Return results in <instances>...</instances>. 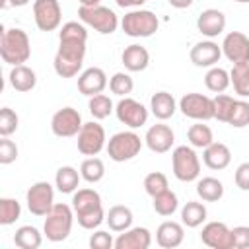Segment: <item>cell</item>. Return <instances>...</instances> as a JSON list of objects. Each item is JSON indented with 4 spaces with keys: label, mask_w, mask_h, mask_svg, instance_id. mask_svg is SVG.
<instances>
[{
    "label": "cell",
    "mask_w": 249,
    "mask_h": 249,
    "mask_svg": "<svg viewBox=\"0 0 249 249\" xmlns=\"http://www.w3.org/2000/svg\"><path fill=\"white\" fill-rule=\"evenodd\" d=\"M144 189L150 196H156L163 191L169 189V183H167V177L161 173V171H152L144 177Z\"/></svg>",
    "instance_id": "42"
},
{
    "label": "cell",
    "mask_w": 249,
    "mask_h": 249,
    "mask_svg": "<svg viewBox=\"0 0 249 249\" xmlns=\"http://www.w3.org/2000/svg\"><path fill=\"white\" fill-rule=\"evenodd\" d=\"M171 165L173 175L183 183L195 181L200 175V160L191 146H177L171 154Z\"/></svg>",
    "instance_id": "5"
},
{
    "label": "cell",
    "mask_w": 249,
    "mask_h": 249,
    "mask_svg": "<svg viewBox=\"0 0 249 249\" xmlns=\"http://www.w3.org/2000/svg\"><path fill=\"white\" fill-rule=\"evenodd\" d=\"M25 202L31 214L35 216H47L51 208L54 206V189L47 181L33 183L25 193Z\"/></svg>",
    "instance_id": "7"
},
{
    "label": "cell",
    "mask_w": 249,
    "mask_h": 249,
    "mask_svg": "<svg viewBox=\"0 0 249 249\" xmlns=\"http://www.w3.org/2000/svg\"><path fill=\"white\" fill-rule=\"evenodd\" d=\"M33 18L35 25L41 31H54L60 25L62 10L58 0H35L33 2Z\"/></svg>",
    "instance_id": "11"
},
{
    "label": "cell",
    "mask_w": 249,
    "mask_h": 249,
    "mask_svg": "<svg viewBox=\"0 0 249 249\" xmlns=\"http://www.w3.org/2000/svg\"><path fill=\"white\" fill-rule=\"evenodd\" d=\"M115 113H117V119L130 128H140L148 121V109L132 97H123L117 103Z\"/></svg>",
    "instance_id": "12"
},
{
    "label": "cell",
    "mask_w": 249,
    "mask_h": 249,
    "mask_svg": "<svg viewBox=\"0 0 249 249\" xmlns=\"http://www.w3.org/2000/svg\"><path fill=\"white\" fill-rule=\"evenodd\" d=\"M185 239V230H183V224L179 222H173V220H167V222H161L158 226V231H156V241L160 247L163 249H175L183 243Z\"/></svg>",
    "instance_id": "19"
},
{
    "label": "cell",
    "mask_w": 249,
    "mask_h": 249,
    "mask_svg": "<svg viewBox=\"0 0 249 249\" xmlns=\"http://www.w3.org/2000/svg\"><path fill=\"white\" fill-rule=\"evenodd\" d=\"M97 206H101V196H99L97 191H93V189H78V191H74V196H72L74 214L86 212V210H91V208H97Z\"/></svg>",
    "instance_id": "28"
},
{
    "label": "cell",
    "mask_w": 249,
    "mask_h": 249,
    "mask_svg": "<svg viewBox=\"0 0 249 249\" xmlns=\"http://www.w3.org/2000/svg\"><path fill=\"white\" fill-rule=\"evenodd\" d=\"M72 224H74V208L64 204V202H56L51 208V212L45 216L43 231H45L49 241L58 243L70 235Z\"/></svg>",
    "instance_id": "2"
},
{
    "label": "cell",
    "mask_w": 249,
    "mask_h": 249,
    "mask_svg": "<svg viewBox=\"0 0 249 249\" xmlns=\"http://www.w3.org/2000/svg\"><path fill=\"white\" fill-rule=\"evenodd\" d=\"M117 2V6H121V8H138V6H142L146 0H115Z\"/></svg>",
    "instance_id": "50"
},
{
    "label": "cell",
    "mask_w": 249,
    "mask_h": 249,
    "mask_svg": "<svg viewBox=\"0 0 249 249\" xmlns=\"http://www.w3.org/2000/svg\"><path fill=\"white\" fill-rule=\"evenodd\" d=\"M82 64L84 62H78V60H72V58H66L62 54H54V72L60 76V78H72L76 76L80 70H82Z\"/></svg>",
    "instance_id": "39"
},
{
    "label": "cell",
    "mask_w": 249,
    "mask_h": 249,
    "mask_svg": "<svg viewBox=\"0 0 249 249\" xmlns=\"http://www.w3.org/2000/svg\"><path fill=\"white\" fill-rule=\"evenodd\" d=\"M8 80H10V86H12L16 91L25 93V91H31V89L35 88V84H37V74H35L33 68H29V66H25V64H18V66H14V68L10 70Z\"/></svg>",
    "instance_id": "23"
},
{
    "label": "cell",
    "mask_w": 249,
    "mask_h": 249,
    "mask_svg": "<svg viewBox=\"0 0 249 249\" xmlns=\"http://www.w3.org/2000/svg\"><path fill=\"white\" fill-rule=\"evenodd\" d=\"M80 175H82V179L88 181V183H99V181L103 179V175H105V163H103L99 158L89 156V158H86V160L82 161V165H80Z\"/></svg>",
    "instance_id": "33"
},
{
    "label": "cell",
    "mask_w": 249,
    "mask_h": 249,
    "mask_svg": "<svg viewBox=\"0 0 249 249\" xmlns=\"http://www.w3.org/2000/svg\"><path fill=\"white\" fill-rule=\"evenodd\" d=\"M230 80L239 97H249V62H237L230 70Z\"/></svg>",
    "instance_id": "31"
},
{
    "label": "cell",
    "mask_w": 249,
    "mask_h": 249,
    "mask_svg": "<svg viewBox=\"0 0 249 249\" xmlns=\"http://www.w3.org/2000/svg\"><path fill=\"white\" fill-rule=\"evenodd\" d=\"M58 41H88V29L84 23L66 21L58 33Z\"/></svg>",
    "instance_id": "38"
},
{
    "label": "cell",
    "mask_w": 249,
    "mask_h": 249,
    "mask_svg": "<svg viewBox=\"0 0 249 249\" xmlns=\"http://www.w3.org/2000/svg\"><path fill=\"white\" fill-rule=\"evenodd\" d=\"M21 214V206L16 198L4 196L0 198V224L2 226H12Z\"/></svg>",
    "instance_id": "37"
},
{
    "label": "cell",
    "mask_w": 249,
    "mask_h": 249,
    "mask_svg": "<svg viewBox=\"0 0 249 249\" xmlns=\"http://www.w3.org/2000/svg\"><path fill=\"white\" fill-rule=\"evenodd\" d=\"M140 150H142V140L132 130L117 132L107 142V154L113 161H128V160L136 158L140 154Z\"/></svg>",
    "instance_id": "4"
},
{
    "label": "cell",
    "mask_w": 249,
    "mask_h": 249,
    "mask_svg": "<svg viewBox=\"0 0 249 249\" xmlns=\"http://www.w3.org/2000/svg\"><path fill=\"white\" fill-rule=\"evenodd\" d=\"M105 222L109 224V230L113 231H124L132 226V210L124 204H115L105 214Z\"/></svg>",
    "instance_id": "25"
},
{
    "label": "cell",
    "mask_w": 249,
    "mask_h": 249,
    "mask_svg": "<svg viewBox=\"0 0 249 249\" xmlns=\"http://www.w3.org/2000/svg\"><path fill=\"white\" fill-rule=\"evenodd\" d=\"M200 241L212 249H231V230L224 222H208L200 231Z\"/></svg>",
    "instance_id": "14"
},
{
    "label": "cell",
    "mask_w": 249,
    "mask_h": 249,
    "mask_svg": "<svg viewBox=\"0 0 249 249\" xmlns=\"http://www.w3.org/2000/svg\"><path fill=\"white\" fill-rule=\"evenodd\" d=\"M196 27L202 35H206L210 39L218 37L226 29V16L216 8H208V10L200 12V16L196 19Z\"/></svg>",
    "instance_id": "20"
},
{
    "label": "cell",
    "mask_w": 249,
    "mask_h": 249,
    "mask_svg": "<svg viewBox=\"0 0 249 249\" xmlns=\"http://www.w3.org/2000/svg\"><path fill=\"white\" fill-rule=\"evenodd\" d=\"M82 115L74 109V107H62L58 109L53 119H51V130L54 136L58 138H70V136H78L80 128H82Z\"/></svg>",
    "instance_id": "10"
},
{
    "label": "cell",
    "mask_w": 249,
    "mask_h": 249,
    "mask_svg": "<svg viewBox=\"0 0 249 249\" xmlns=\"http://www.w3.org/2000/svg\"><path fill=\"white\" fill-rule=\"evenodd\" d=\"M14 243L19 249H39L43 243V235L35 226H21L14 233Z\"/></svg>",
    "instance_id": "29"
},
{
    "label": "cell",
    "mask_w": 249,
    "mask_h": 249,
    "mask_svg": "<svg viewBox=\"0 0 249 249\" xmlns=\"http://www.w3.org/2000/svg\"><path fill=\"white\" fill-rule=\"evenodd\" d=\"M152 245V233L148 228H128L115 239V249H148Z\"/></svg>",
    "instance_id": "17"
},
{
    "label": "cell",
    "mask_w": 249,
    "mask_h": 249,
    "mask_svg": "<svg viewBox=\"0 0 249 249\" xmlns=\"http://www.w3.org/2000/svg\"><path fill=\"white\" fill-rule=\"evenodd\" d=\"M18 160V146L14 140H10L8 136H2L0 140V163L2 165H8L12 161Z\"/></svg>",
    "instance_id": "46"
},
{
    "label": "cell",
    "mask_w": 249,
    "mask_h": 249,
    "mask_svg": "<svg viewBox=\"0 0 249 249\" xmlns=\"http://www.w3.org/2000/svg\"><path fill=\"white\" fill-rule=\"evenodd\" d=\"M189 56H191V62L195 66L212 68V66H216V62L222 56V45H218L214 41H200L191 49Z\"/></svg>",
    "instance_id": "15"
},
{
    "label": "cell",
    "mask_w": 249,
    "mask_h": 249,
    "mask_svg": "<svg viewBox=\"0 0 249 249\" xmlns=\"http://www.w3.org/2000/svg\"><path fill=\"white\" fill-rule=\"evenodd\" d=\"M233 179L241 191H249V161H243L241 165H237Z\"/></svg>",
    "instance_id": "49"
},
{
    "label": "cell",
    "mask_w": 249,
    "mask_h": 249,
    "mask_svg": "<svg viewBox=\"0 0 249 249\" xmlns=\"http://www.w3.org/2000/svg\"><path fill=\"white\" fill-rule=\"evenodd\" d=\"M179 109L185 117L195 121L214 119V99L204 93H185L179 101Z\"/></svg>",
    "instance_id": "9"
},
{
    "label": "cell",
    "mask_w": 249,
    "mask_h": 249,
    "mask_svg": "<svg viewBox=\"0 0 249 249\" xmlns=\"http://www.w3.org/2000/svg\"><path fill=\"white\" fill-rule=\"evenodd\" d=\"M150 109H152L156 119L167 121V119H171L175 115L177 103H175V97L169 91H156L152 95V99H150Z\"/></svg>",
    "instance_id": "24"
},
{
    "label": "cell",
    "mask_w": 249,
    "mask_h": 249,
    "mask_svg": "<svg viewBox=\"0 0 249 249\" xmlns=\"http://www.w3.org/2000/svg\"><path fill=\"white\" fill-rule=\"evenodd\" d=\"M78 218V224L84 228V230H95L101 226V222L105 220V212H103V204L97 206V208H91V210H86V212H78L76 214Z\"/></svg>",
    "instance_id": "40"
},
{
    "label": "cell",
    "mask_w": 249,
    "mask_h": 249,
    "mask_svg": "<svg viewBox=\"0 0 249 249\" xmlns=\"http://www.w3.org/2000/svg\"><path fill=\"white\" fill-rule=\"evenodd\" d=\"M144 140H146V146H148L152 152H156V154H165V152L171 150V146H173V142H175V134H173L171 126L160 123V124H152V126L148 128Z\"/></svg>",
    "instance_id": "16"
},
{
    "label": "cell",
    "mask_w": 249,
    "mask_h": 249,
    "mask_svg": "<svg viewBox=\"0 0 249 249\" xmlns=\"http://www.w3.org/2000/svg\"><path fill=\"white\" fill-rule=\"evenodd\" d=\"M196 195L204 202H218L224 196V185L216 177H202L196 183Z\"/></svg>",
    "instance_id": "27"
},
{
    "label": "cell",
    "mask_w": 249,
    "mask_h": 249,
    "mask_svg": "<svg viewBox=\"0 0 249 249\" xmlns=\"http://www.w3.org/2000/svg\"><path fill=\"white\" fill-rule=\"evenodd\" d=\"M29 4V0H2V8H8V6H14V8H21Z\"/></svg>",
    "instance_id": "52"
},
{
    "label": "cell",
    "mask_w": 249,
    "mask_h": 249,
    "mask_svg": "<svg viewBox=\"0 0 249 249\" xmlns=\"http://www.w3.org/2000/svg\"><path fill=\"white\" fill-rule=\"evenodd\" d=\"M167 2H169L173 8H177V10H183V8H189V6H191L195 0H167Z\"/></svg>",
    "instance_id": "51"
},
{
    "label": "cell",
    "mask_w": 249,
    "mask_h": 249,
    "mask_svg": "<svg viewBox=\"0 0 249 249\" xmlns=\"http://www.w3.org/2000/svg\"><path fill=\"white\" fill-rule=\"evenodd\" d=\"M121 60H123V64H124L126 70H130V72H142L150 64V53L146 51V47L134 43V45L124 47V51L121 54Z\"/></svg>",
    "instance_id": "22"
},
{
    "label": "cell",
    "mask_w": 249,
    "mask_h": 249,
    "mask_svg": "<svg viewBox=\"0 0 249 249\" xmlns=\"http://www.w3.org/2000/svg\"><path fill=\"white\" fill-rule=\"evenodd\" d=\"M132 88H134V82L126 72H117L109 80V89L119 97H126L132 91Z\"/></svg>",
    "instance_id": "41"
},
{
    "label": "cell",
    "mask_w": 249,
    "mask_h": 249,
    "mask_svg": "<svg viewBox=\"0 0 249 249\" xmlns=\"http://www.w3.org/2000/svg\"><path fill=\"white\" fill-rule=\"evenodd\" d=\"M233 2H239V4H249V0H233Z\"/></svg>",
    "instance_id": "54"
},
{
    "label": "cell",
    "mask_w": 249,
    "mask_h": 249,
    "mask_svg": "<svg viewBox=\"0 0 249 249\" xmlns=\"http://www.w3.org/2000/svg\"><path fill=\"white\" fill-rule=\"evenodd\" d=\"M187 138H189V142H191L193 148H202V150L214 142L212 128H210L208 124H202V121L196 123V124H193V126L187 130Z\"/></svg>",
    "instance_id": "34"
},
{
    "label": "cell",
    "mask_w": 249,
    "mask_h": 249,
    "mask_svg": "<svg viewBox=\"0 0 249 249\" xmlns=\"http://www.w3.org/2000/svg\"><path fill=\"white\" fill-rule=\"evenodd\" d=\"M18 123H19V119H18L14 109H10V107H2L0 109V134L2 136L14 134L18 130Z\"/></svg>",
    "instance_id": "45"
},
{
    "label": "cell",
    "mask_w": 249,
    "mask_h": 249,
    "mask_svg": "<svg viewBox=\"0 0 249 249\" xmlns=\"http://www.w3.org/2000/svg\"><path fill=\"white\" fill-rule=\"evenodd\" d=\"M228 124H231L233 128H243V126L249 124V103L247 101L235 99Z\"/></svg>",
    "instance_id": "44"
},
{
    "label": "cell",
    "mask_w": 249,
    "mask_h": 249,
    "mask_svg": "<svg viewBox=\"0 0 249 249\" xmlns=\"http://www.w3.org/2000/svg\"><path fill=\"white\" fill-rule=\"evenodd\" d=\"M158 16L150 10H132L123 16L121 27L128 37H150L158 31Z\"/></svg>",
    "instance_id": "6"
},
{
    "label": "cell",
    "mask_w": 249,
    "mask_h": 249,
    "mask_svg": "<svg viewBox=\"0 0 249 249\" xmlns=\"http://www.w3.org/2000/svg\"><path fill=\"white\" fill-rule=\"evenodd\" d=\"M154 198V210L160 214V216H171L175 210H177V206H179V198H177V195L173 193V191H163V193H160V195H156V196H152Z\"/></svg>",
    "instance_id": "35"
},
{
    "label": "cell",
    "mask_w": 249,
    "mask_h": 249,
    "mask_svg": "<svg viewBox=\"0 0 249 249\" xmlns=\"http://www.w3.org/2000/svg\"><path fill=\"white\" fill-rule=\"evenodd\" d=\"M88 107H89L91 117H93V119H97V121H101V119H105V117H109V115L113 113V101H111L105 93L91 95V97H89Z\"/></svg>",
    "instance_id": "36"
},
{
    "label": "cell",
    "mask_w": 249,
    "mask_h": 249,
    "mask_svg": "<svg viewBox=\"0 0 249 249\" xmlns=\"http://www.w3.org/2000/svg\"><path fill=\"white\" fill-rule=\"evenodd\" d=\"M231 249H249V226L231 228Z\"/></svg>",
    "instance_id": "47"
},
{
    "label": "cell",
    "mask_w": 249,
    "mask_h": 249,
    "mask_svg": "<svg viewBox=\"0 0 249 249\" xmlns=\"http://www.w3.org/2000/svg\"><path fill=\"white\" fill-rule=\"evenodd\" d=\"M107 84H109L107 82V74L97 66H91V68L84 70L80 74V78H78V89H80V93H84L88 97L101 93L107 88Z\"/></svg>",
    "instance_id": "18"
},
{
    "label": "cell",
    "mask_w": 249,
    "mask_h": 249,
    "mask_svg": "<svg viewBox=\"0 0 249 249\" xmlns=\"http://www.w3.org/2000/svg\"><path fill=\"white\" fill-rule=\"evenodd\" d=\"M204 84H206V88H208L210 91L222 93V91H226L228 86L231 84L230 72L224 70V68H220V66H212V68L206 72V76H204Z\"/></svg>",
    "instance_id": "32"
},
{
    "label": "cell",
    "mask_w": 249,
    "mask_h": 249,
    "mask_svg": "<svg viewBox=\"0 0 249 249\" xmlns=\"http://www.w3.org/2000/svg\"><path fill=\"white\" fill-rule=\"evenodd\" d=\"M222 54L233 64L249 62V37L241 31H230L222 41Z\"/></svg>",
    "instance_id": "13"
},
{
    "label": "cell",
    "mask_w": 249,
    "mask_h": 249,
    "mask_svg": "<svg viewBox=\"0 0 249 249\" xmlns=\"http://www.w3.org/2000/svg\"><path fill=\"white\" fill-rule=\"evenodd\" d=\"M105 128L95 123V121H89V123H84L80 132H78V152L84 154V156H97L103 148H105Z\"/></svg>",
    "instance_id": "8"
},
{
    "label": "cell",
    "mask_w": 249,
    "mask_h": 249,
    "mask_svg": "<svg viewBox=\"0 0 249 249\" xmlns=\"http://www.w3.org/2000/svg\"><path fill=\"white\" fill-rule=\"evenodd\" d=\"M89 247L91 249H111V247H115V241H113L109 231L99 230V231L89 235Z\"/></svg>",
    "instance_id": "48"
},
{
    "label": "cell",
    "mask_w": 249,
    "mask_h": 249,
    "mask_svg": "<svg viewBox=\"0 0 249 249\" xmlns=\"http://www.w3.org/2000/svg\"><path fill=\"white\" fill-rule=\"evenodd\" d=\"M206 206L202 202L196 200H189L183 208H181V222L187 228H198L204 220H206Z\"/></svg>",
    "instance_id": "30"
},
{
    "label": "cell",
    "mask_w": 249,
    "mask_h": 249,
    "mask_svg": "<svg viewBox=\"0 0 249 249\" xmlns=\"http://www.w3.org/2000/svg\"><path fill=\"white\" fill-rule=\"evenodd\" d=\"M80 179H82V175L78 173V169H74L72 165H62V167L56 169L54 185H56V189H58L60 193L70 195V193H74V191L78 189Z\"/></svg>",
    "instance_id": "26"
},
{
    "label": "cell",
    "mask_w": 249,
    "mask_h": 249,
    "mask_svg": "<svg viewBox=\"0 0 249 249\" xmlns=\"http://www.w3.org/2000/svg\"><path fill=\"white\" fill-rule=\"evenodd\" d=\"M80 2V6H97L101 0H78Z\"/></svg>",
    "instance_id": "53"
},
{
    "label": "cell",
    "mask_w": 249,
    "mask_h": 249,
    "mask_svg": "<svg viewBox=\"0 0 249 249\" xmlns=\"http://www.w3.org/2000/svg\"><path fill=\"white\" fill-rule=\"evenodd\" d=\"M0 56L6 64H12V66L27 62L31 56V45H29L27 33L19 27L4 29L0 39Z\"/></svg>",
    "instance_id": "1"
},
{
    "label": "cell",
    "mask_w": 249,
    "mask_h": 249,
    "mask_svg": "<svg viewBox=\"0 0 249 249\" xmlns=\"http://www.w3.org/2000/svg\"><path fill=\"white\" fill-rule=\"evenodd\" d=\"M233 103H235V99L231 95L218 93L214 97V119H218L222 123H228L230 115H231V109H233Z\"/></svg>",
    "instance_id": "43"
},
{
    "label": "cell",
    "mask_w": 249,
    "mask_h": 249,
    "mask_svg": "<svg viewBox=\"0 0 249 249\" xmlns=\"http://www.w3.org/2000/svg\"><path fill=\"white\" fill-rule=\"evenodd\" d=\"M78 18L82 19V23L93 27L95 31L103 33V35H111L117 31L119 27V18L117 14L107 8V6H80L78 8Z\"/></svg>",
    "instance_id": "3"
},
{
    "label": "cell",
    "mask_w": 249,
    "mask_h": 249,
    "mask_svg": "<svg viewBox=\"0 0 249 249\" xmlns=\"http://www.w3.org/2000/svg\"><path fill=\"white\" fill-rule=\"evenodd\" d=\"M202 161H204L206 167L220 171V169H226V167L230 165V161H231V152H230V148H228L226 144H222V142H212L210 146L204 148V152H202Z\"/></svg>",
    "instance_id": "21"
}]
</instances>
